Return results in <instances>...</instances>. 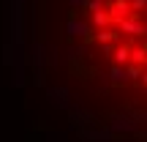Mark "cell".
<instances>
[{"instance_id":"1","label":"cell","mask_w":147,"mask_h":142,"mask_svg":"<svg viewBox=\"0 0 147 142\" xmlns=\"http://www.w3.org/2000/svg\"><path fill=\"white\" fill-rule=\"evenodd\" d=\"M115 30H120V33H131V36H144V38H147V25L139 19L136 14H131V16H125V19H120V22L115 25Z\"/></svg>"},{"instance_id":"2","label":"cell","mask_w":147,"mask_h":142,"mask_svg":"<svg viewBox=\"0 0 147 142\" xmlns=\"http://www.w3.org/2000/svg\"><path fill=\"white\" fill-rule=\"evenodd\" d=\"M109 19H112V27L117 25L120 19H125V16H131V5H128V0H109Z\"/></svg>"},{"instance_id":"3","label":"cell","mask_w":147,"mask_h":142,"mask_svg":"<svg viewBox=\"0 0 147 142\" xmlns=\"http://www.w3.org/2000/svg\"><path fill=\"white\" fill-rule=\"evenodd\" d=\"M112 60H115V66H123V69H125V66L131 63V44L115 47V49H112Z\"/></svg>"},{"instance_id":"4","label":"cell","mask_w":147,"mask_h":142,"mask_svg":"<svg viewBox=\"0 0 147 142\" xmlns=\"http://www.w3.org/2000/svg\"><path fill=\"white\" fill-rule=\"evenodd\" d=\"M95 41L98 44H117L120 41V33H117L115 27H104V30L95 33Z\"/></svg>"},{"instance_id":"5","label":"cell","mask_w":147,"mask_h":142,"mask_svg":"<svg viewBox=\"0 0 147 142\" xmlns=\"http://www.w3.org/2000/svg\"><path fill=\"white\" fill-rule=\"evenodd\" d=\"M131 63L134 66H144L147 63V47H131Z\"/></svg>"},{"instance_id":"6","label":"cell","mask_w":147,"mask_h":142,"mask_svg":"<svg viewBox=\"0 0 147 142\" xmlns=\"http://www.w3.org/2000/svg\"><path fill=\"white\" fill-rule=\"evenodd\" d=\"M93 25L98 27V30H104V27H112V19H109L106 11H95L93 14Z\"/></svg>"},{"instance_id":"7","label":"cell","mask_w":147,"mask_h":142,"mask_svg":"<svg viewBox=\"0 0 147 142\" xmlns=\"http://www.w3.org/2000/svg\"><path fill=\"white\" fill-rule=\"evenodd\" d=\"M142 71H144V66H134V63H128V66H125V77H128V82L139 79V77H142Z\"/></svg>"},{"instance_id":"8","label":"cell","mask_w":147,"mask_h":142,"mask_svg":"<svg viewBox=\"0 0 147 142\" xmlns=\"http://www.w3.org/2000/svg\"><path fill=\"white\" fill-rule=\"evenodd\" d=\"M109 77H112V82H115V85H120V82H128V77H125V69H123V66H115Z\"/></svg>"},{"instance_id":"9","label":"cell","mask_w":147,"mask_h":142,"mask_svg":"<svg viewBox=\"0 0 147 142\" xmlns=\"http://www.w3.org/2000/svg\"><path fill=\"white\" fill-rule=\"evenodd\" d=\"M131 5V14H139V11H147V0H128Z\"/></svg>"},{"instance_id":"10","label":"cell","mask_w":147,"mask_h":142,"mask_svg":"<svg viewBox=\"0 0 147 142\" xmlns=\"http://www.w3.org/2000/svg\"><path fill=\"white\" fill-rule=\"evenodd\" d=\"M87 8H90V14H95V11H104V0H87Z\"/></svg>"},{"instance_id":"11","label":"cell","mask_w":147,"mask_h":142,"mask_svg":"<svg viewBox=\"0 0 147 142\" xmlns=\"http://www.w3.org/2000/svg\"><path fill=\"white\" fill-rule=\"evenodd\" d=\"M68 30L74 33V36H84V25H76V22H71V25H68Z\"/></svg>"},{"instance_id":"12","label":"cell","mask_w":147,"mask_h":142,"mask_svg":"<svg viewBox=\"0 0 147 142\" xmlns=\"http://www.w3.org/2000/svg\"><path fill=\"white\" fill-rule=\"evenodd\" d=\"M139 79H142V85H144V90H147V69L142 71V77H139Z\"/></svg>"}]
</instances>
